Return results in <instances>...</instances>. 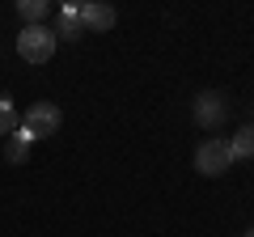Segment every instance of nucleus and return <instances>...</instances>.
Returning a JSON list of instances; mask_svg holds the SVG:
<instances>
[{"instance_id": "obj_4", "label": "nucleus", "mask_w": 254, "mask_h": 237, "mask_svg": "<svg viewBox=\"0 0 254 237\" xmlns=\"http://www.w3.org/2000/svg\"><path fill=\"white\" fill-rule=\"evenodd\" d=\"M220 118H225V98L220 93H199L195 98V123L199 127H216Z\"/></svg>"}, {"instance_id": "obj_9", "label": "nucleus", "mask_w": 254, "mask_h": 237, "mask_svg": "<svg viewBox=\"0 0 254 237\" xmlns=\"http://www.w3.org/2000/svg\"><path fill=\"white\" fill-rule=\"evenodd\" d=\"M17 127H21V118H17V110H13V98L0 93V136H13Z\"/></svg>"}, {"instance_id": "obj_6", "label": "nucleus", "mask_w": 254, "mask_h": 237, "mask_svg": "<svg viewBox=\"0 0 254 237\" xmlns=\"http://www.w3.org/2000/svg\"><path fill=\"white\" fill-rule=\"evenodd\" d=\"M76 17H81V30H93V34L115 26V9H110V4H81Z\"/></svg>"}, {"instance_id": "obj_3", "label": "nucleus", "mask_w": 254, "mask_h": 237, "mask_svg": "<svg viewBox=\"0 0 254 237\" xmlns=\"http://www.w3.org/2000/svg\"><path fill=\"white\" fill-rule=\"evenodd\" d=\"M229 165H233V153H229V140H203V144L195 148V170H199V174H208V178L225 174Z\"/></svg>"}, {"instance_id": "obj_2", "label": "nucleus", "mask_w": 254, "mask_h": 237, "mask_svg": "<svg viewBox=\"0 0 254 237\" xmlns=\"http://www.w3.org/2000/svg\"><path fill=\"white\" fill-rule=\"evenodd\" d=\"M60 123H64V115L55 102H34L26 110V118H21V131H30V140H47L60 131Z\"/></svg>"}, {"instance_id": "obj_8", "label": "nucleus", "mask_w": 254, "mask_h": 237, "mask_svg": "<svg viewBox=\"0 0 254 237\" xmlns=\"http://www.w3.org/2000/svg\"><path fill=\"white\" fill-rule=\"evenodd\" d=\"M229 153H233V161L237 157H254V123H246V127L229 140Z\"/></svg>"}, {"instance_id": "obj_5", "label": "nucleus", "mask_w": 254, "mask_h": 237, "mask_svg": "<svg viewBox=\"0 0 254 237\" xmlns=\"http://www.w3.org/2000/svg\"><path fill=\"white\" fill-rule=\"evenodd\" d=\"M76 13H81V4H64L60 9V17H55V26H51V34H55V43H60V38H81L85 30H81V17H76Z\"/></svg>"}, {"instance_id": "obj_1", "label": "nucleus", "mask_w": 254, "mask_h": 237, "mask_svg": "<svg viewBox=\"0 0 254 237\" xmlns=\"http://www.w3.org/2000/svg\"><path fill=\"white\" fill-rule=\"evenodd\" d=\"M17 55L26 59V64H47L55 55V34L51 26H26L17 34Z\"/></svg>"}, {"instance_id": "obj_11", "label": "nucleus", "mask_w": 254, "mask_h": 237, "mask_svg": "<svg viewBox=\"0 0 254 237\" xmlns=\"http://www.w3.org/2000/svg\"><path fill=\"white\" fill-rule=\"evenodd\" d=\"M246 237H254V229H246Z\"/></svg>"}, {"instance_id": "obj_7", "label": "nucleus", "mask_w": 254, "mask_h": 237, "mask_svg": "<svg viewBox=\"0 0 254 237\" xmlns=\"http://www.w3.org/2000/svg\"><path fill=\"white\" fill-rule=\"evenodd\" d=\"M30 144H34V140H30V131H13V136H9V144H4V157H9V165H21V161H26V157H30Z\"/></svg>"}, {"instance_id": "obj_10", "label": "nucleus", "mask_w": 254, "mask_h": 237, "mask_svg": "<svg viewBox=\"0 0 254 237\" xmlns=\"http://www.w3.org/2000/svg\"><path fill=\"white\" fill-rule=\"evenodd\" d=\"M17 13L26 17V26H43V17H47V0H21Z\"/></svg>"}]
</instances>
